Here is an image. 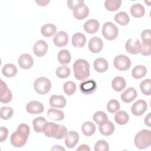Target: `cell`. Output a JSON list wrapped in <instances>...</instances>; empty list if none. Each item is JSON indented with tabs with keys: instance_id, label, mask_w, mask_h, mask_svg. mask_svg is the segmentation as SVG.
Listing matches in <instances>:
<instances>
[{
	"instance_id": "8fae6325",
	"label": "cell",
	"mask_w": 151,
	"mask_h": 151,
	"mask_svg": "<svg viewBox=\"0 0 151 151\" xmlns=\"http://www.w3.org/2000/svg\"><path fill=\"white\" fill-rule=\"evenodd\" d=\"M147 104L144 100H139L134 102L131 107V111L133 114L140 116L147 110Z\"/></svg>"
},
{
	"instance_id": "44dd1931",
	"label": "cell",
	"mask_w": 151,
	"mask_h": 151,
	"mask_svg": "<svg viewBox=\"0 0 151 151\" xmlns=\"http://www.w3.org/2000/svg\"><path fill=\"white\" fill-rule=\"evenodd\" d=\"M94 70L98 73H104L109 68V63L104 58H97L93 63Z\"/></svg>"
},
{
	"instance_id": "60d3db41",
	"label": "cell",
	"mask_w": 151,
	"mask_h": 151,
	"mask_svg": "<svg viewBox=\"0 0 151 151\" xmlns=\"http://www.w3.org/2000/svg\"><path fill=\"white\" fill-rule=\"evenodd\" d=\"M14 114V111L12 107L8 106H4L1 109L0 116L3 120H8L12 117Z\"/></svg>"
},
{
	"instance_id": "ee69618b",
	"label": "cell",
	"mask_w": 151,
	"mask_h": 151,
	"mask_svg": "<svg viewBox=\"0 0 151 151\" xmlns=\"http://www.w3.org/2000/svg\"><path fill=\"white\" fill-rule=\"evenodd\" d=\"M151 42H142V45H141V48L140 53L145 56L150 55L151 54Z\"/></svg>"
},
{
	"instance_id": "f907efd6",
	"label": "cell",
	"mask_w": 151,
	"mask_h": 151,
	"mask_svg": "<svg viewBox=\"0 0 151 151\" xmlns=\"http://www.w3.org/2000/svg\"><path fill=\"white\" fill-rule=\"evenodd\" d=\"M50 1H47V0H36L35 2L36 4L41 6H46L47 5H48L50 3Z\"/></svg>"
},
{
	"instance_id": "f546056e",
	"label": "cell",
	"mask_w": 151,
	"mask_h": 151,
	"mask_svg": "<svg viewBox=\"0 0 151 151\" xmlns=\"http://www.w3.org/2000/svg\"><path fill=\"white\" fill-rule=\"evenodd\" d=\"M2 73L6 77H12L17 74V68L13 64H6L2 68Z\"/></svg>"
},
{
	"instance_id": "d590c367",
	"label": "cell",
	"mask_w": 151,
	"mask_h": 151,
	"mask_svg": "<svg viewBox=\"0 0 151 151\" xmlns=\"http://www.w3.org/2000/svg\"><path fill=\"white\" fill-rule=\"evenodd\" d=\"M114 20L121 25H127L130 21V18L126 12L121 11L115 15Z\"/></svg>"
},
{
	"instance_id": "4316f807",
	"label": "cell",
	"mask_w": 151,
	"mask_h": 151,
	"mask_svg": "<svg viewBox=\"0 0 151 151\" xmlns=\"http://www.w3.org/2000/svg\"><path fill=\"white\" fill-rule=\"evenodd\" d=\"M57 59L58 62L62 65H67L69 64L71 60V54L67 50H60L57 55Z\"/></svg>"
},
{
	"instance_id": "9c48e42d",
	"label": "cell",
	"mask_w": 151,
	"mask_h": 151,
	"mask_svg": "<svg viewBox=\"0 0 151 151\" xmlns=\"http://www.w3.org/2000/svg\"><path fill=\"white\" fill-rule=\"evenodd\" d=\"M125 48L131 54H137L140 51L141 43L137 38H130L126 42Z\"/></svg>"
},
{
	"instance_id": "e0dca14e",
	"label": "cell",
	"mask_w": 151,
	"mask_h": 151,
	"mask_svg": "<svg viewBox=\"0 0 151 151\" xmlns=\"http://www.w3.org/2000/svg\"><path fill=\"white\" fill-rule=\"evenodd\" d=\"M68 35L65 31H59L53 38L54 44L58 47H64L68 44Z\"/></svg>"
},
{
	"instance_id": "9a60e30c",
	"label": "cell",
	"mask_w": 151,
	"mask_h": 151,
	"mask_svg": "<svg viewBox=\"0 0 151 151\" xmlns=\"http://www.w3.org/2000/svg\"><path fill=\"white\" fill-rule=\"evenodd\" d=\"M78 140L79 135L77 132L73 130H70L67 132V134L65 137V145L68 148H73L77 144Z\"/></svg>"
},
{
	"instance_id": "ac0fdd59",
	"label": "cell",
	"mask_w": 151,
	"mask_h": 151,
	"mask_svg": "<svg viewBox=\"0 0 151 151\" xmlns=\"http://www.w3.org/2000/svg\"><path fill=\"white\" fill-rule=\"evenodd\" d=\"M137 96V93L136 90L132 87L127 88L123 93L121 94L120 97L122 100L126 103H129L133 101Z\"/></svg>"
},
{
	"instance_id": "bcb514c9",
	"label": "cell",
	"mask_w": 151,
	"mask_h": 151,
	"mask_svg": "<svg viewBox=\"0 0 151 151\" xmlns=\"http://www.w3.org/2000/svg\"><path fill=\"white\" fill-rule=\"evenodd\" d=\"M142 42H151V31L149 29L143 30L140 34Z\"/></svg>"
},
{
	"instance_id": "f6af8a7d",
	"label": "cell",
	"mask_w": 151,
	"mask_h": 151,
	"mask_svg": "<svg viewBox=\"0 0 151 151\" xmlns=\"http://www.w3.org/2000/svg\"><path fill=\"white\" fill-rule=\"evenodd\" d=\"M84 2L83 0H68L67 1V5L70 9L74 11L81 5L84 4Z\"/></svg>"
},
{
	"instance_id": "ab89813d",
	"label": "cell",
	"mask_w": 151,
	"mask_h": 151,
	"mask_svg": "<svg viewBox=\"0 0 151 151\" xmlns=\"http://www.w3.org/2000/svg\"><path fill=\"white\" fill-rule=\"evenodd\" d=\"M140 88L143 94L146 96H150L151 94L150 79L147 78L143 80L140 84Z\"/></svg>"
},
{
	"instance_id": "6da1fadb",
	"label": "cell",
	"mask_w": 151,
	"mask_h": 151,
	"mask_svg": "<svg viewBox=\"0 0 151 151\" xmlns=\"http://www.w3.org/2000/svg\"><path fill=\"white\" fill-rule=\"evenodd\" d=\"M30 133V129L28 125L25 123L20 124L17 130L13 132L11 136L10 140L12 146L16 147L24 146L28 140Z\"/></svg>"
},
{
	"instance_id": "2e32d148",
	"label": "cell",
	"mask_w": 151,
	"mask_h": 151,
	"mask_svg": "<svg viewBox=\"0 0 151 151\" xmlns=\"http://www.w3.org/2000/svg\"><path fill=\"white\" fill-rule=\"evenodd\" d=\"M18 64L19 67L24 70L29 69L34 64V60L31 55L28 54H23L18 58Z\"/></svg>"
},
{
	"instance_id": "277c9868",
	"label": "cell",
	"mask_w": 151,
	"mask_h": 151,
	"mask_svg": "<svg viewBox=\"0 0 151 151\" xmlns=\"http://www.w3.org/2000/svg\"><path fill=\"white\" fill-rule=\"evenodd\" d=\"M134 145L139 149H144L151 145V131L143 129L139 131L134 137Z\"/></svg>"
},
{
	"instance_id": "3957f363",
	"label": "cell",
	"mask_w": 151,
	"mask_h": 151,
	"mask_svg": "<svg viewBox=\"0 0 151 151\" xmlns=\"http://www.w3.org/2000/svg\"><path fill=\"white\" fill-rule=\"evenodd\" d=\"M74 75L78 80H86L90 76V65L84 59H78L73 64Z\"/></svg>"
},
{
	"instance_id": "1f68e13d",
	"label": "cell",
	"mask_w": 151,
	"mask_h": 151,
	"mask_svg": "<svg viewBox=\"0 0 151 151\" xmlns=\"http://www.w3.org/2000/svg\"><path fill=\"white\" fill-rule=\"evenodd\" d=\"M147 73L146 68L142 65L135 66L132 71V76L135 79H140L146 76Z\"/></svg>"
},
{
	"instance_id": "ffe728a7",
	"label": "cell",
	"mask_w": 151,
	"mask_h": 151,
	"mask_svg": "<svg viewBox=\"0 0 151 151\" xmlns=\"http://www.w3.org/2000/svg\"><path fill=\"white\" fill-rule=\"evenodd\" d=\"M88 7L84 4L73 11V16L77 20L84 19L88 15Z\"/></svg>"
},
{
	"instance_id": "ba28073f",
	"label": "cell",
	"mask_w": 151,
	"mask_h": 151,
	"mask_svg": "<svg viewBox=\"0 0 151 151\" xmlns=\"http://www.w3.org/2000/svg\"><path fill=\"white\" fill-rule=\"evenodd\" d=\"M12 99L11 91L8 87L6 84L1 80L0 85V101L2 103H8Z\"/></svg>"
},
{
	"instance_id": "f35d334b",
	"label": "cell",
	"mask_w": 151,
	"mask_h": 151,
	"mask_svg": "<svg viewBox=\"0 0 151 151\" xmlns=\"http://www.w3.org/2000/svg\"><path fill=\"white\" fill-rule=\"evenodd\" d=\"M63 90L64 93L68 96H71L74 94L76 90V85L75 83L68 81L64 83L63 85Z\"/></svg>"
},
{
	"instance_id": "c3c4849f",
	"label": "cell",
	"mask_w": 151,
	"mask_h": 151,
	"mask_svg": "<svg viewBox=\"0 0 151 151\" xmlns=\"http://www.w3.org/2000/svg\"><path fill=\"white\" fill-rule=\"evenodd\" d=\"M150 120H151V114H150V113H149L145 116V119H144V123H145V124L146 126H149V127L150 126V123H151Z\"/></svg>"
},
{
	"instance_id": "7a4b0ae2",
	"label": "cell",
	"mask_w": 151,
	"mask_h": 151,
	"mask_svg": "<svg viewBox=\"0 0 151 151\" xmlns=\"http://www.w3.org/2000/svg\"><path fill=\"white\" fill-rule=\"evenodd\" d=\"M42 132L48 137L61 139L67 134V129L65 126L52 122H47L42 129Z\"/></svg>"
},
{
	"instance_id": "4dcf8cb0",
	"label": "cell",
	"mask_w": 151,
	"mask_h": 151,
	"mask_svg": "<svg viewBox=\"0 0 151 151\" xmlns=\"http://www.w3.org/2000/svg\"><path fill=\"white\" fill-rule=\"evenodd\" d=\"M81 130L83 133L86 136H91L94 134L96 127L91 122H86L82 124Z\"/></svg>"
},
{
	"instance_id": "74e56055",
	"label": "cell",
	"mask_w": 151,
	"mask_h": 151,
	"mask_svg": "<svg viewBox=\"0 0 151 151\" xmlns=\"http://www.w3.org/2000/svg\"><path fill=\"white\" fill-rule=\"evenodd\" d=\"M55 74L60 78H66L70 75V69L67 66H61L57 68Z\"/></svg>"
},
{
	"instance_id": "83f0119b",
	"label": "cell",
	"mask_w": 151,
	"mask_h": 151,
	"mask_svg": "<svg viewBox=\"0 0 151 151\" xmlns=\"http://www.w3.org/2000/svg\"><path fill=\"white\" fill-rule=\"evenodd\" d=\"M57 32V28L55 25L52 24H47L41 28V34L45 37H51L55 35Z\"/></svg>"
},
{
	"instance_id": "7c38bea8",
	"label": "cell",
	"mask_w": 151,
	"mask_h": 151,
	"mask_svg": "<svg viewBox=\"0 0 151 151\" xmlns=\"http://www.w3.org/2000/svg\"><path fill=\"white\" fill-rule=\"evenodd\" d=\"M48 49V44L42 40H38L34 45L33 51L38 57H41L45 55Z\"/></svg>"
},
{
	"instance_id": "8d00e7d4",
	"label": "cell",
	"mask_w": 151,
	"mask_h": 151,
	"mask_svg": "<svg viewBox=\"0 0 151 151\" xmlns=\"http://www.w3.org/2000/svg\"><path fill=\"white\" fill-rule=\"evenodd\" d=\"M122 1L120 0H106L104 2V6L109 11H117L121 6Z\"/></svg>"
},
{
	"instance_id": "603a6c76",
	"label": "cell",
	"mask_w": 151,
	"mask_h": 151,
	"mask_svg": "<svg viewBox=\"0 0 151 151\" xmlns=\"http://www.w3.org/2000/svg\"><path fill=\"white\" fill-rule=\"evenodd\" d=\"M71 42L74 47L81 48L86 44V36L81 32H76L72 37Z\"/></svg>"
},
{
	"instance_id": "8992f818",
	"label": "cell",
	"mask_w": 151,
	"mask_h": 151,
	"mask_svg": "<svg viewBox=\"0 0 151 151\" xmlns=\"http://www.w3.org/2000/svg\"><path fill=\"white\" fill-rule=\"evenodd\" d=\"M101 32L104 38L111 41L117 38L119 30L117 27L111 22H106L103 26Z\"/></svg>"
},
{
	"instance_id": "30bf717a",
	"label": "cell",
	"mask_w": 151,
	"mask_h": 151,
	"mask_svg": "<svg viewBox=\"0 0 151 151\" xmlns=\"http://www.w3.org/2000/svg\"><path fill=\"white\" fill-rule=\"evenodd\" d=\"M97 88L96 82L91 79L82 82L80 85L81 92L86 95H89L94 93Z\"/></svg>"
},
{
	"instance_id": "d6a6232c",
	"label": "cell",
	"mask_w": 151,
	"mask_h": 151,
	"mask_svg": "<svg viewBox=\"0 0 151 151\" xmlns=\"http://www.w3.org/2000/svg\"><path fill=\"white\" fill-rule=\"evenodd\" d=\"M129 116L124 111H123V110L118 111L115 114L114 120L117 124L120 125L126 124L129 122Z\"/></svg>"
},
{
	"instance_id": "7dc6e473",
	"label": "cell",
	"mask_w": 151,
	"mask_h": 151,
	"mask_svg": "<svg viewBox=\"0 0 151 151\" xmlns=\"http://www.w3.org/2000/svg\"><path fill=\"white\" fill-rule=\"evenodd\" d=\"M8 130L6 127L2 126L0 129V142H3L8 137Z\"/></svg>"
},
{
	"instance_id": "7402d4cb",
	"label": "cell",
	"mask_w": 151,
	"mask_h": 151,
	"mask_svg": "<svg viewBox=\"0 0 151 151\" xmlns=\"http://www.w3.org/2000/svg\"><path fill=\"white\" fill-rule=\"evenodd\" d=\"M99 26L100 24L98 21L94 19H91L87 21L84 23L83 27L85 31H86L87 33L90 34H93L97 32L99 28Z\"/></svg>"
},
{
	"instance_id": "816d5d0a",
	"label": "cell",
	"mask_w": 151,
	"mask_h": 151,
	"mask_svg": "<svg viewBox=\"0 0 151 151\" xmlns=\"http://www.w3.org/2000/svg\"><path fill=\"white\" fill-rule=\"evenodd\" d=\"M64 148H63L60 145H54L52 148H51V150H64Z\"/></svg>"
},
{
	"instance_id": "484cf974",
	"label": "cell",
	"mask_w": 151,
	"mask_h": 151,
	"mask_svg": "<svg viewBox=\"0 0 151 151\" xmlns=\"http://www.w3.org/2000/svg\"><path fill=\"white\" fill-rule=\"evenodd\" d=\"M47 116L51 120L60 121L64 119V113L60 110L50 108L47 111Z\"/></svg>"
},
{
	"instance_id": "f1b7e54d",
	"label": "cell",
	"mask_w": 151,
	"mask_h": 151,
	"mask_svg": "<svg viewBox=\"0 0 151 151\" xmlns=\"http://www.w3.org/2000/svg\"><path fill=\"white\" fill-rule=\"evenodd\" d=\"M130 14L134 18H141L145 13L144 6L140 4H135L130 7Z\"/></svg>"
},
{
	"instance_id": "e575fe53",
	"label": "cell",
	"mask_w": 151,
	"mask_h": 151,
	"mask_svg": "<svg viewBox=\"0 0 151 151\" xmlns=\"http://www.w3.org/2000/svg\"><path fill=\"white\" fill-rule=\"evenodd\" d=\"M46 119L43 117H38L35 118L32 120V126L34 130L37 133L42 132V129L44 124L47 123Z\"/></svg>"
},
{
	"instance_id": "b9f144b4",
	"label": "cell",
	"mask_w": 151,
	"mask_h": 151,
	"mask_svg": "<svg viewBox=\"0 0 151 151\" xmlns=\"http://www.w3.org/2000/svg\"><path fill=\"white\" fill-rule=\"evenodd\" d=\"M120 103L116 99L109 100L107 104V109L110 113H116L120 109Z\"/></svg>"
},
{
	"instance_id": "d4e9b609",
	"label": "cell",
	"mask_w": 151,
	"mask_h": 151,
	"mask_svg": "<svg viewBox=\"0 0 151 151\" xmlns=\"http://www.w3.org/2000/svg\"><path fill=\"white\" fill-rule=\"evenodd\" d=\"M100 133L105 136H109L112 134L114 131L115 127L114 124L111 121H107L105 124L99 126Z\"/></svg>"
},
{
	"instance_id": "5bb4252c",
	"label": "cell",
	"mask_w": 151,
	"mask_h": 151,
	"mask_svg": "<svg viewBox=\"0 0 151 151\" xmlns=\"http://www.w3.org/2000/svg\"><path fill=\"white\" fill-rule=\"evenodd\" d=\"M103 47V43L101 38L97 37H92L90 39L88 44L89 50L93 53H99L100 52Z\"/></svg>"
},
{
	"instance_id": "681fc988",
	"label": "cell",
	"mask_w": 151,
	"mask_h": 151,
	"mask_svg": "<svg viewBox=\"0 0 151 151\" xmlns=\"http://www.w3.org/2000/svg\"><path fill=\"white\" fill-rule=\"evenodd\" d=\"M77 150L78 151H90V148L89 147V146L87 145L86 144H82L80 146H79V147L77 149Z\"/></svg>"
},
{
	"instance_id": "cb8c5ba5",
	"label": "cell",
	"mask_w": 151,
	"mask_h": 151,
	"mask_svg": "<svg viewBox=\"0 0 151 151\" xmlns=\"http://www.w3.org/2000/svg\"><path fill=\"white\" fill-rule=\"evenodd\" d=\"M126 82L125 79L120 76L116 77L111 81V87L116 91H121L125 88Z\"/></svg>"
},
{
	"instance_id": "7bdbcfd3",
	"label": "cell",
	"mask_w": 151,
	"mask_h": 151,
	"mask_svg": "<svg viewBox=\"0 0 151 151\" xmlns=\"http://www.w3.org/2000/svg\"><path fill=\"white\" fill-rule=\"evenodd\" d=\"M94 149L96 151H107L109 150V146L106 140H99L96 143Z\"/></svg>"
},
{
	"instance_id": "5b68a950",
	"label": "cell",
	"mask_w": 151,
	"mask_h": 151,
	"mask_svg": "<svg viewBox=\"0 0 151 151\" xmlns=\"http://www.w3.org/2000/svg\"><path fill=\"white\" fill-rule=\"evenodd\" d=\"M51 87L50 80L44 77L37 78L34 82V88L35 91L40 94H45L48 93Z\"/></svg>"
},
{
	"instance_id": "52a82bcc",
	"label": "cell",
	"mask_w": 151,
	"mask_h": 151,
	"mask_svg": "<svg viewBox=\"0 0 151 151\" xmlns=\"http://www.w3.org/2000/svg\"><path fill=\"white\" fill-rule=\"evenodd\" d=\"M113 64L117 70L119 71H126L130 68L131 61L126 55L120 54L115 57L113 60Z\"/></svg>"
},
{
	"instance_id": "d6986e66",
	"label": "cell",
	"mask_w": 151,
	"mask_h": 151,
	"mask_svg": "<svg viewBox=\"0 0 151 151\" xmlns=\"http://www.w3.org/2000/svg\"><path fill=\"white\" fill-rule=\"evenodd\" d=\"M50 105L56 108H63L67 104L65 97L62 95H52L49 100Z\"/></svg>"
},
{
	"instance_id": "4fadbf2b",
	"label": "cell",
	"mask_w": 151,
	"mask_h": 151,
	"mask_svg": "<svg viewBox=\"0 0 151 151\" xmlns=\"http://www.w3.org/2000/svg\"><path fill=\"white\" fill-rule=\"evenodd\" d=\"M26 110L31 114H37L44 111V107L41 103L36 100H32L27 103Z\"/></svg>"
},
{
	"instance_id": "836d02e7",
	"label": "cell",
	"mask_w": 151,
	"mask_h": 151,
	"mask_svg": "<svg viewBox=\"0 0 151 151\" xmlns=\"http://www.w3.org/2000/svg\"><path fill=\"white\" fill-rule=\"evenodd\" d=\"M93 119L95 123L99 126H101L105 124L108 121L107 114L102 111H96L93 116Z\"/></svg>"
}]
</instances>
